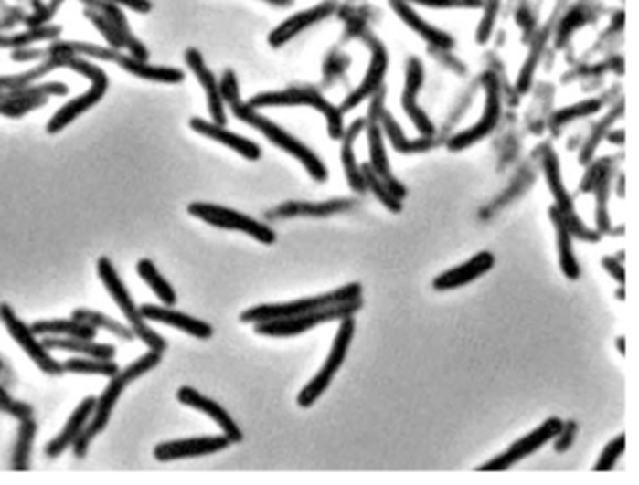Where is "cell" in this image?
Instances as JSON below:
<instances>
[{"label": "cell", "instance_id": "obj_1", "mask_svg": "<svg viewBox=\"0 0 639 485\" xmlns=\"http://www.w3.org/2000/svg\"><path fill=\"white\" fill-rule=\"evenodd\" d=\"M219 92L223 98V103L228 101V105L231 107L233 115L253 126L255 130H259L262 135H265L271 142H274L282 151L289 153L291 156H294L300 163L306 167V171L310 173V176L317 182H325L328 178V171L323 165V162L310 151V146H306L304 142H300L298 139H294L293 135H289L285 130H282L278 124H274L272 121L265 119L262 115L257 113V109L250 107L248 103H244L240 100V90H239V81L233 69H225L223 78L219 81Z\"/></svg>", "mask_w": 639, "mask_h": 485}, {"label": "cell", "instance_id": "obj_2", "mask_svg": "<svg viewBox=\"0 0 639 485\" xmlns=\"http://www.w3.org/2000/svg\"><path fill=\"white\" fill-rule=\"evenodd\" d=\"M162 354H164V353H158V351L148 349L146 354H143L141 358H137L135 362H132L128 367L121 369V371L117 373V375H112V377H111V383L105 386V390L101 392V395L96 399L94 413H92L89 424L85 426L83 433L78 437V440H75L73 446H71V450H73V456H75V458L83 459V458L87 456L92 438L98 437V435L107 427V424H109V420H111V415H112V410H115L117 401L121 399V395H122V392L126 390V386L132 385V383H135L139 377L144 375V373L153 371L156 365H160Z\"/></svg>", "mask_w": 639, "mask_h": 485}, {"label": "cell", "instance_id": "obj_3", "mask_svg": "<svg viewBox=\"0 0 639 485\" xmlns=\"http://www.w3.org/2000/svg\"><path fill=\"white\" fill-rule=\"evenodd\" d=\"M96 270L98 276L103 283V287L107 289V292L111 294L112 300L119 306L121 313L126 317L132 332L135 333V338L139 342H143L148 349L158 351V353H165L167 351V342L162 338L158 332H154L146 324V319L141 315V310L137 308V304L133 302V298L130 294V290L126 289L122 278L119 276L117 269L112 267L109 257H100L96 263Z\"/></svg>", "mask_w": 639, "mask_h": 485}, {"label": "cell", "instance_id": "obj_4", "mask_svg": "<svg viewBox=\"0 0 639 485\" xmlns=\"http://www.w3.org/2000/svg\"><path fill=\"white\" fill-rule=\"evenodd\" d=\"M360 296H362V287L358 283H351V285H346L342 289H335V290H332L328 294H319V296H314V298H303V300L285 302V304L255 306L251 310H246L240 315V321L257 324V322H267V321H276V319H289V317L319 311V310L332 308V306H342V304L357 302V300H362Z\"/></svg>", "mask_w": 639, "mask_h": 485}, {"label": "cell", "instance_id": "obj_5", "mask_svg": "<svg viewBox=\"0 0 639 485\" xmlns=\"http://www.w3.org/2000/svg\"><path fill=\"white\" fill-rule=\"evenodd\" d=\"M187 214L208 223L212 227L218 229H228V231H240L251 238H255L261 244H274L276 242V233L265 226L242 212L225 208L219 205H210V203H192L187 205Z\"/></svg>", "mask_w": 639, "mask_h": 485}, {"label": "cell", "instance_id": "obj_6", "mask_svg": "<svg viewBox=\"0 0 639 485\" xmlns=\"http://www.w3.org/2000/svg\"><path fill=\"white\" fill-rule=\"evenodd\" d=\"M353 335H355V321L349 315V317L342 319L340 330H337V333H335L334 345H332L330 354L325 360L323 367L319 369L317 375L304 386V390L298 394L296 401H298L300 406H304V408L312 406L325 394V390L330 386L332 379L335 377V373L340 371V367L346 362V356H347V351L351 347Z\"/></svg>", "mask_w": 639, "mask_h": 485}, {"label": "cell", "instance_id": "obj_7", "mask_svg": "<svg viewBox=\"0 0 639 485\" xmlns=\"http://www.w3.org/2000/svg\"><path fill=\"white\" fill-rule=\"evenodd\" d=\"M250 107H278V105H312L319 113L326 117L328 132L332 139L344 137V124H342V111L335 109L330 101H326L317 90L314 89H289L282 92H262L253 96L248 101Z\"/></svg>", "mask_w": 639, "mask_h": 485}, {"label": "cell", "instance_id": "obj_8", "mask_svg": "<svg viewBox=\"0 0 639 485\" xmlns=\"http://www.w3.org/2000/svg\"><path fill=\"white\" fill-rule=\"evenodd\" d=\"M0 321L6 326L8 333L12 335V340L27 353V356L40 367L42 373L51 377H60L64 375V365L60 362H57L51 356V351H48L44 347V343L37 340V335L32 332V328L28 324H25L17 313L14 311V308L6 302H0Z\"/></svg>", "mask_w": 639, "mask_h": 485}, {"label": "cell", "instance_id": "obj_9", "mask_svg": "<svg viewBox=\"0 0 639 485\" xmlns=\"http://www.w3.org/2000/svg\"><path fill=\"white\" fill-rule=\"evenodd\" d=\"M362 308V300L342 304V306H332L325 308L319 311L296 315L289 319H276V321H267V322H257L255 332L259 335H274V338H291V335H298L310 328H315L321 322L326 321H335L353 315L357 310Z\"/></svg>", "mask_w": 639, "mask_h": 485}, {"label": "cell", "instance_id": "obj_10", "mask_svg": "<svg viewBox=\"0 0 639 485\" xmlns=\"http://www.w3.org/2000/svg\"><path fill=\"white\" fill-rule=\"evenodd\" d=\"M69 89L64 83L30 85L16 90H0V115L8 119H23L34 109L48 103L49 96H66Z\"/></svg>", "mask_w": 639, "mask_h": 485}, {"label": "cell", "instance_id": "obj_11", "mask_svg": "<svg viewBox=\"0 0 639 485\" xmlns=\"http://www.w3.org/2000/svg\"><path fill=\"white\" fill-rule=\"evenodd\" d=\"M484 83H485V107L482 119L476 126L454 135L453 139L448 141V148L450 151H462V148L471 146L473 142L484 139L487 133H492L494 128L499 122L501 117V94H499V83L495 79L494 73H485L484 76Z\"/></svg>", "mask_w": 639, "mask_h": 485}, {"label": "cell", "instance_id": "obj_12", "mask_svg": "<svg viewBox=\"0 0 639 485\" xmlns=\"http://www.w3.org/2000/svg\"><path fill=\"white\" fill-rule=\"evenodd\" d=\"M560 431H562V422L559 418H549L538 429L529 433L527 437H523L521 440H516L505 454H501L499 458H495L490 463L482 465L480 470H492V472L506 470L512 465H516L517 461H521L527 456L535 454L537 450H540L546 442H549L551 438L560 435Z\"/></svg>", "mask_w": 639, "mask_h": 485}, {"label": "cell", "instance_id": "obj_13", "mask_svg": "<svg viewBox=\"0 0 639 485\" xmlns=\"http://www.w3.org/2000/svg\"><path fill=\"white\" fill-rule=\"evenodd\" d=\"M228 446H231V440L225 435L178 438V440L160 442L154 448V458H156V461H162V463L187 459V458H201V456H210V454L221 452Z\"/></svg>", "mask_w": 639, "mask_h": 485}, {"label": "cell", "instance_id": "obj_14", "mask_svg": "<svg viewBox=\"0 0 639 485\" xmlns=\"http://www.w3.org/2000/svg\"><path fill=\"white\" fill-rule=\"evenodd\" d=\"M176 399L186 405V406H192L196 410H199V413L207 415L210 420H214L219 429L223 431V435L228 437L231 442H240L242 440V431L240 427L237 426V422L229 416L228 410H225L218 401H212L210 397H205L203 394H199L196 388L192 386H182L178 388L176 392Z\"/></svg>", "mask_w": 639, "mask_h": 485}, {"label": "cell", "instance_id": "obj_15", "mask_svg": "<svg viewBox=\"0 0 639 485\" xmlns=\"http://www.w3.org/2000/svg\"><path fill=\"white\" fill-rule=\"evenodd\" d=\"M139 310H141V315L146 321H154V322L167 324L171 328L186 332L187 335H194V338H197V340H210L212 335H214V330H212V326L208 322L199 321V319H196L192 315H186V313H182L178 310H173L169 306L143 304V306H139Z\"/></svg>", "mask_w": 639, "mask_h": 485}, {"label": "cell", "instance_id": "obj_16", "mask_svg": "<svg viewBox=\"0 0 639 485\" xmlns=\"http://www.w3.org/2000/svg\"><path fill=\"white\" fill-rule=\"evenodd\" d=\"M184 58H186L187 68L194 71L196 79L205 89L207 101H208V113L212 117V122H216L219 126H225V124H228V117H225V107H223V98H221V92H219V83L216 81L214 73L207 68V64L203 60V55L197 49L192 47V49L186 51Z\"/></svg>", "mask_w": 639, "mask_h": 485}, {"label": "cell", "instance_id": "obj_17", "mask_svg": "<svg viewBox=\"0 0 639 485\" xmlns=\"http://www.w3.org/2000/svg\"><path fill=\"white\" fill-rule=\"evenodd\" d=\"M422 81H424V68L421 64L419 58H409L407 62V79H405V92H403V109H405V113L409 115V119L412 121V124H415L419 128V132L426 137H431L435 133V128L433 124L430 122L428 115L424 113V111L417 105V94L422 87Z\"/></svg>", "mask_w": 639, "mask_h": 485}, {"label": "cell", "instance_id": "obj_18", "mask_svg": "<svg viewBox=\"0 0 639 485\" xmlns=\"http://www.w3.org/2000/svg\"><path fill=\"white\" fill-rule=\"evenodd\" d=\"M94 406H96V397H92V395L85 397V399L78 405V408L73 410L71 416H69V420H68L66 426L62 427V431H60L55 438H51V440L48 442L44 454H46L49 459H57L59 456H62V452H66L68 448L73 446V442L78 440V437L83 433L85 426L89 424V420H91V416H92V413H94Z\"/></svg>", "mask_w": 639, "mask_h": 485}, {"label": "cell", "instance_id": "obj_19", "mask_svg": "<svg viewBox=\"0 0 639 485\" xmlns=\"http://www.w3.org/2000/svg\"><path fill=\"white\" fill-rule=\"evenodd\" d=\"M190 128L194 132H197L199 135H203V137H208V139H212V141H216V142H219L223 146L231 148V151L239 153L242 158H246L250 162H257L261 158V148L253 141L229 132L225 126H219L216 122H208V121L194 117L190 121Z\"/></svg>", "mask_w": 639, "mask_h": 485}, {"label": "cell", "instance_id": "obj_20", "mask_svg": "<svg viewBox=\"0 0 639 485\" xmlns=\"http://www.w3.org/2000/svg\"><path fill=\"white\" fill-rule=\"evenodd\" d=\"M495 265V257L490 251H482L476 257L469 258L467 263H463L462 267H456L453 270H448L441 276L435 278L433 287L437 290H453L458 287H463L471 281H474L476 278L484 276L485 272H490Z\"/></svg>", "mask_w": 639, "mask_h": 485}, {"label": "cell", "instance_id": "obj_21", "mask_svg": "<svg viewBox=\"0 0 639 485\" xmlns=\"http://www.w3.org/2000/svg\"><path fill=\"white\" fill-rule=\"evenodd\" d=\"M109 83H91V89L81 94L80 98H73L71 101H68L64 107H60L57 113L51 117V121L48 122V133L55 135L59 132H62L66 126H69L75 119L81 117L83 113L91 107H94L107 92Z\"/></svg>", "mask_w": 639, "mask_h": 485}, {"label": "cell", "instance_id": "obj_22", "mask_svg": "<svg viewBox=\"0 0 639 485\" xmlns=\"http://www.w3.org/2000/svg\"><path fill=\"white\" fill-rule=\"evenodd\" d=\"M81 3L87 8H92V10L100 12L107 19V23L122 36L124 47L130 51V55L133 58L148 60V49L132 34L128 19L124 17V14L121 12V8L117 5H111V3H107V0H81Z\"/></svg>", "mask_w": 639, "mask_h": 485}, {"label": "cell", "instance_id": "obj_23", "mask_svg": "<svg viewBox=\"0 0 639 485\" xmlns=\"http://www.w3.org/2000/svg\"><path fill=\"white\" fill-rule=\"evenodd\" d=\"M371 64L367 68V73H366V79L360 83V87L346 100L344 107H342V113L344 111H349L353 107H357L360 101H364L367 96H371L375 90H378L383 83V78H385V71H387V66H389V57H387V51L381 44H373L371 46Z\"/></svg>", "mask_w": 639, "mask_h": 485}, {"label": "cell", "instance_id": "obj_24", "mask_svg": "<svg viewBox=\"0 0 639 485\" xmlns=\"http://www.w3.org/2000/svg\"><path fill=\"white\" fill-rule=\"evenodd\" d=\"M367 137H369V167L375 171V174H378L387 185H389V190L398 197H405V188H403V184H399V180L394 178L392 174V169H390V163H389V158H387V153H385V142H383V133H381V128L378 124H371L369 130H367Z\"/></svg>", "mask_w": 639, "mask_h": 485}, {"label": "cell", "instance_id": "obj_25", "mask_svg": "<svg viewBox=\"0 0 639 485\" xmlns=\"http://www.w3.org/2000/svg\"><path fill=\"white\" fill-rule=\"evenodd\" d=\"M335 10V0H328V3L315 6L312 10L300 12L296 16H293L291 19H287L285 23H282L272 34H271V44L272 47H282L285 42H289L293 36H296L298 32H303L304 28H308L310 25L325 19L326 16H330Z\"/></svg>", "mask_w": 639, "mask_h": 485}, {"label": "cell", "instance_id": "obj_26", "mask_svg": "<svg viewBox=\"0 0 639 485\" xmlns=\"http://www.w3.org/2000/svg\"><path fill=\"white\" fill-rule=\"evenodd\" d=\"M48 351H66L73 354H83L91 358H109L117 356V347L107 343H96L94 340L81 338H62V335H44L42 340Z\"/></svg>", "mask_w": 639, "mask_h": 485}, {"label": "cell", "instance_id": "obj_27", "mask_svg": "<svg viewBox=\"0 0 639 485\" xmlns=\"http://www.w3.org/2000/svg\"><path fill=\"white\" fill-rule=\"evenodd\" d=\"M117 64L126 69L128 73L135 78L146 79V81H156V83H169V85H178L186 79L184 71L178 68H165V66H153L146 60L133 58L132 55H122L117 58Z\"/></svg>", "mask_w": 639, "mask_h": 485}, {"label": "cell", "instance_id": "obj_28", "mask_svg": "<svg viewBox=\"0 0 639 485\" xmlns=\"http://www.w3.org/2000/svg\"><path fill=\"white\" fill-rule=\"evenodd\" d=\"M549 216L553 219V226L557 231V246H559V263H560V270L565 272V276H569L570 279H578L580 278V267H578V258L572 251V235L567 227L565 217H562V212L557 206L549 208Z\"/></svg>", "mask_w": 639, "mask_h": 485}, {"label": "cell", "instance_id": "obj_29", "mask_svg": "<svg viewBox=\"0 0 639 485\" xmlns=\"http://www.w3.org/2000/svg\"><path fill=\"white\" fill-rule=\"evenodd\" d=\"M36 335H62V338H81V340H96L98 330L83 324L75 319H46L36 321L32 326Z\"/></svg>", "mask_w": 639, "mask_h": 485}, {"label": "cell", "instance_id": "obj_30", "mask_svg": "<svg viewBox=\"0 0 639 485\" xmlns=\"http://www.w3.org/2000/svg\"><path fill=\"white\" fill-rule=\"evenodd\" d=\"M135 270L139 274V278L154 290V294L160 298L164 306L173 308L176 304V292L171 287V283L160 274V270L156 269V265L150 258H141L137 260Z\"/></svg>", "mask_w": 639, "mask_h": 485}, {"label": "cell", "instance_id": "obj_31", "mask_svg": "<svg viewBox=\"0 0 639 485\" xmlns=\"http://www.w3.org/2000/svg\"><path fill=\"white\" fill-rule=\"evenodd\" d=\"M392 6H394L396 12L399 14V17H401L407 25H410L412 28H415V30L422 36V38L428 40L430 44H433V46H437V47H442V49H450V47L454 46V40L450 38L448 34H444V32H441V30H437V28L426 25V23H424L415 12H412L409 6H405L403 3H399V0H392Z\"/></svg>", "mask_w": 639, "mask_h": 485}, {"label": "cell", "instance_id": "obj_32", "mask_svg": "<svg viewBox=\"0 0 639 485\" xmlns=\"http://www.w3.org/2000/svg\"><path fill=\"white\" fill-rule=\"evenodd\" d=\"M71 319L75 321H80L83 324H89L96 330H107L109 333L112 335H117V338H121L122 342H133L135 340V333L132 332L130 326H124L121 324L119 321L115 319H111L107 315H103L101 311H96V310H73L71 311Z\"/></svg>", "mask_w": 639, "mask_h": 485}, {"label": "cell", "instance_id": "obj_33", "mask_svg": "<svg viewBox=\"0 0 639 485\" xmlns=\"http://www.w3.org/2000/svg\"><path fill=\"white\" fill-rule=\"evenodd\" d=\"M379 119L383 122V128H385V133L389 135L392 146L396 148L398 153L401 154H415V153H424L428 151V148H431L433 141L430 137H424V139H419V141H409L401 128L398 126V122L392 119V115L389 113V111H379Z\"/></svg>", "mask_w": 639, "mask_h": 485}, {"label": "cell", "instance_id": "obj_34", "mask_svg": "<svg viewBox=\"0 0 639 485\" xmlns=\"http://www.w3.org/2000/svg\"><path fill=\"white\" fill-rule=\"evenodd\" d=\"M36 433H37V424L34 416L19 422L17 440L12 454V470L25 472L30 469V454H32V444H34Z\"/></svg>", "mask_w": 639, "mask_h": 485}, {"label": "cell", "instance_id": "obj_35", "mask_svg": "<svg viewBox=\"0 0 639 485\" xmlns=\"http://www.w3.org/2000/svg\"><path fill=\"white\" fill-rule=\"evenodd\" d=\"M362 128H364V121H357L347 130V133L344 135V151H342V160H344V167H346V174H347L349 185L358 194L366 192V184H364L362 173H360V169L357 165V158H355V153H353V141L357 139V135H358V132Z\"/></svg>", "mask_w": 639, "mask_h": 485}, {"label": "cell", "instance_id": "obj_36", "mask_svg": "<svg viewBox=\"0 0 639 485\" xmlns=\"http://www.w3.org/2000/svg\"><path fill=\"white\" fill-rule=\"evenodd\" d=\"M66 373H75V375H101L112 377L121 371V365L109 358H69L64 364Z\"/></svg>", "mask_w": 639, "mask_h": 485}, {"label": "cell", "instance_id": "obj_37", "mask_svg": "<svg viewBox=\"0 0 639 485\" xmlns=\"http://www.w3.org/2000/svg\"><path fill=\"white\" fill-rule=\"evenodd\" d=\"M60 34L59 26H32L27 32L21 34H12V36H3L0 34V47H10V49H21V47H28L34 42H42V40H53Z\"/></svg>", "mask_w": 639, "mask_h": 485}, {"label": "cell", "instance_id": "obj_38", "mask_svg": "<svg viewBox=\"0 0 639 485\" xmlns=\"http://www.w3.org/2000/svg\"><path fill=\"white\" fill-rule=\"evenodd\" d=\"M360 173L366 188H369L375 194V197H378L390 212H401V201L389 190V185L375 174V171L369 165H362Z\"/></svg>", "mask_w": 639, "mask_h": 485}, {"label": "cell", "instance_id": "obj_39", "mask_svg": "<svg viewBox=\"0 0 639 485\" xmlns=\"http://www.w3.org/2000/svg\"><path fill=\"white\" fill-rule=\"evenodd\" d=\"M3 367H5V364H3V360H0V373H3ZM0 413L10 415L21 422V420L34 416V408L28 403L17 401L16 397H12L10 392L5 388V385L0 383Z\"/></svg>", "mask_w": 639, "mask_h": 485}, {"label": "cell", "instance_id": "obj_40", "mask_svg": "<svg viewBox=\"0 0 639 485\" xmlns=\"http://www.w3.org/2000/svg\"><path fill=\"white\" fill-rule=\"evenodd\" d=\"M85 16H87V19L100 30V34L107 40V44H109L111 49H117V51H119V49L124 47L122 36L107 23V19H105L100 12H96V10H92V8H85Z\"/></svg>", "mask_w": 639, "mask_h": 485}, {"label": "cell", "instance_id": "obj_41", "mask_svg": "<svg viewBox=\"0 0 639 485\" xmlns=\"http://www.w3.org/2000/svg\"><path fill=\"white\" fill-rule=\"evenodd\" d=\"M351 201H332L328 205H283L280 206L274 214L276 216H287V214H315V216H325L342 210L344 205Z\"/></svg>", "mask_w": 639, "mask_h": 485}, {"label": "cell", "instance_id": "obj_42", "mask_svg": "<svg viewBox=\"0 0 639 485\" xmlns=\"http://www.w3.org/2000/svg\"><path fill=\"white\" fill-rule=\"evenodd\" d=\"M624 448H626V437H624V435H619L613 442H610V444L606 446V450L602 452V456H600V461L596 463L594 470H598V472L612 470V469L615 467L617 459L623 456Z\"/></svg>", "mask_w": 639, "mask_h": 485}, {"label": "cell", "instance_id": "obj_43", "mask_svg": "<svg viewBox=\"0 0 639 485\" xmlns=\"http://www.w3.org/2000/svg\"><path fill=\"white\" fill-rule=\"evenodd\" d=\"M598 107H600V103L598 101H587V103H581L580 107H572V109H567V111H560V113L557 115V122H567V121H570V119H574V117H585V115H589V113H594V111H598Z\"/></svg>", "mask_w": 639, "mask_h": 485}, {"label": "cell", "instance_id": "obj_44", "mask_svg": "<svg viewBox=\"0 0 639 485\" xmlns=\"http://www.w3.org/2000/svg\"><path fill=\"white\" fill-rule=\"evenodd\" d=\"M415 3L435 8H476L482 5L480 0H415Z\"/></svg>", "mask_w": 639, "mask_h": 485}, {"label": "cell", "instance_id": "obj_45", "mask_svg": "<svg viewBox=\"0 0 639 485\" xmlns=\"http://www.w3.org/2000/svg\"><path fill=\"white\" fill-rule=\"evenodd\" d=\"M107 3L117 5V6H126L137 14H148L150 10H153L150 0H107Z\"/></svg>", "mask_w": 639, "mask_h": 485}, {"label": "cell", "instance_id": "obj_46", "mask_svg": "<svg viewBox=\"0 0 639 485\" xmlns=\"http://www.w3.org/2000/svg\"><path fill=\"white\" fill-rule=\"evenodd\" d=\"M602 263H604V269H606L610 274H613L615 279L623 285L626 276H624V267L619 263V260H615V258H612V257H604Z\"/></svg>", "mask_w": 639, "mask_h": 485}, {"label": "cell", "instance_id": "obj_47", "mask_svg": "<svg viewBox=\"0 0 639 485\" xmlns=\"http://www.w3.org/2000/svg\"><path fill=\"white\" fill-rule=\"evenodd\" d=\"M567 427V437H562L559 442H557V450L559 452H562V450H567V448L570 446V442H572V438H574V429H576V424H569V426H565Z\"/></svg>", "mask_w": 639, "mask_h": 485}, {"label": "cell", "instance_id": "obj_48", "mask_svg": "<svg viewBox=\"0 0 639 485\" xmlns=\"http://www.w3.org/2000/svg\"><path fill=\"white\" fill-rule=\"evenodd\" d=\"M267 3H271L274 6H289L293 0H267Z\"/></svg>", "mask_w": 639, "mask_h": 485}, {"label": "cell", "instance_id": "obj_49", "mask_svg": "<svg viewBox=\"0 0 639 485\" xmlns=\"http://www.w3.org/2000/svg\"><path fill=\"white\" fill-rule=\"evenodd\" d=\"M619 351H621V354H624V353H626V347H624V338H619Z\"/></svg>", "mask_w": 639, "mask_h": 485}]
</instances>
